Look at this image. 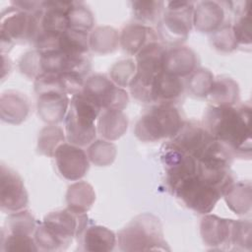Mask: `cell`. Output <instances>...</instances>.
<instances>
[{"label": "cell", "instance_id": "cell-1", "mask_svg": "<svg viewBox=\"0 0 252 252\" xmlns=\"http://www.w3.org/2000/svg\"><path fill=\"white\" fill-rule=\"evenodd\" d=\"M250 106L215 105L208 108L204 128L218 141L227 146L236 156L251 153Z\"/></svg>", "mask_w": 252, "mask_h": 252}, {"label": "cell", "instance_id": "cell-2", "mask_svg": "<svg viewBox=\"0 0 252 252\" xmlns=\"http://www.w3.org/2000/svg\"><path fill=\"white\" fill-rule=\"evenodd\" d=\"M87 220L86 214L76 213L69 208L50 213L35 228L34 240L38 249H65L73 237L82 234Z\"/></svg>", "mask_w": 252, "mask_h": 252}, {"label": "cell", "instance_id": "cell-3", "mask_svg": "<svg viewBox=\"0 0 252 252\" xmlns=\"http://www.w3.org/2000/svg\"><path fill=\"white\" fill-rule=\"evenodd\" d=\"M100 107L83 92L72 96L65 119L67 140L77 146H87L95 137L94 120Z\"/></svg>", "mask_w": 252, "mask_h": 252}, {"label": "cell", "instance_id": "cell-4", "mask_svg": "<svg viewBox=\"0 0 252 252\" xmlns=\"http://www.w3.org/2000/svg\"><path fill=\"white\" fill-rule=\"evenodd\" d=\"M118 243L122 250H159L165 249L161 225L150 214L140 215L118 233Z\"/></svg>", "mask_w": 252, "mask_h": 252}, {"label": "cell", "instance_id": "cell-5", "mask_svg": "<svg viewBox=\"0 0 252 252\" xmlns=\"http://www.w3.org/2000/svg\"><path fill=\"white\" fill-rule=\"evenodd\" d=\"M182 124L180 113L173 104H157L140 118L135 128V135L144 142L172 138Z\"/></svg>", "mask_w": 252, "mask_h": 252}, {"label": "cell", "instance_id": "cell-6", "mask_svg": "<svg viewBox=\"0 0 252 252\" xmlns=\"http://www.w3.org/2000/svg\"><path fill=\"white\" fill-rule=\"evenodd\" d=\"M166 49L158 41L146 45L137 54L136 74L130 84L134 97L151 102V89L156 77L164 71L163 62Z\"/></svg>", "mask_w": 252, "mask_h": 252}, {"label": "cell", "instance_id": "cell-7", "mask_svg": "<svg viewBox=\"0 0 252 252\" xmlns=\"http://www.w3.org/2000/svg\"><path fill=\"white\" fill-rule=\"evenodd\" d=\"M39 19L17 7H9L1 15V43L11 47L16 41L32 39L39 32Z\"/></svg>", "mask_w": 252, "mask_h": 252}, {"label": "cell", "instance_id": "cell-8", "mask_svg": "<svg viewBox=\"0 0 252 252\" xmlns=\"http://www.w3.org/2000/svg\"><path fill=\"white\" fill-rule=\"evenodd\" d=\"M193 3L184 1L169 2L158 25L161 38L168 43H179L187 38L192 25Z\"/></svg>", "mask_w": 252, "mask_h": 252}, {"label": "cell", "instance_id": "cell-9", "mask_svg": "<svg viewBox=\"0 0 252 252\" xmlns=\"http://www.w3.org/2000/svg\"><path fill=\"white\" fill-rule=\"evenodd\" d=\"M100 108L121 110L127 104V94L104 76L91 77L82 91Z\"/></svg>", "mask_w": 252, "mask_h": 252}, {"label": "cell", "instance_id": "cell-10", "mask_svg": "<svg viewBox=\"0 0 252 252\" xmlns=\"http://www.w3.org/2000/svg\"><path fill=\"white\" fill-rule=\"evenodd\" d=\"M0 204L3 211L16 213L26 208L28 194L22 178L11 168L1 165Z\"/></svg>", "mask_w": 252, "mask_h": 252}, {"label": "cell", "instance_id": "cell-11", "mask_svg": "<svg viewBox=\"0 0 252 252\" xmlns=\"http://www.w3.org/2000/svg\"><path fill=\"white\" fill-rule=\"evenodd\" d=\"M54 157L59 172L69 180L80 179L89 169L86 153L75 145L61 144L56 149Z\"/></svg>", "mask_w": 252, "mask_h": 252}, {"label": "cell", "instance_id": "cell-12", "mask_svg": "<svg viewBox=\"0 0 252 252\" xmlns=\"http://www.w3.org/2000/svg\"><path fill=\"white\" fill-rule=\"evenodd\" d=\"M235 220L206 216L201 222V234L207 245H232Z\"/></svg>", "mask_w": 252, "mask_h": 252}, {"label": "cell", "instance_id": "cell-13", "mask_svg": "<svg viewBox=\"0 0 252 252\" xmlns=\"http://www.w3.org/2000/svg\"><path fill=\"white\" fill-rule=\"evenodd\" d=\"M183 93V83L179 77L165 71L159 73L151 89V102L173 104Z\"/></svg>", "mask_w": 252, "mask_h": 252}, {"label": "cell", "instance_id": "cell-14", "mask_svg": "<svg viewBox=\"0 0 252 252\" xmlns=\"http://www.w3.org/2000/svg\"><path fill=\"white\" fill-rule=\"evenodd\" d=\"M68 101L66 94L63 93L49 92L38 94V115L48 123L60 122L67 110Z\"/></svg>", "mask_w": 252, "mask_h": 252}, {"label": "cell", "instance_id": "cell-15", "mask_svg": "<svg viewBox=\"0 0 252 252\" xmlns=\"http://www.w3.org/2000/svg\"><path fill=\"white\" fill-rule=\"evenodd\" d=\"M195 65L196 57L190 49L175 47L169 51L166 50L163 62L165 72L176 77L186 76L193 72Z\"/></svg>", "mask_w": 252, "mask_h": 252}, {"label": "cell", "instance_id": "cell-16", "mask_svg": "<svg viewBox=\"0 0 252 252\" xmlns=\"http://www.w3.org/2000/svg\"><path fill=\"white\" fill-rule=\"evenodd\" d=\"M154 41H157V34L154 30L140 25L126 27L121 35L123 49L130 54H138L146 45Z\"/></svg>", "mask_w": 252, "mask_h": 252}, {"label": "cell", "instance_id": "cell-17", "mask_svg": "<svg viewBox=\"0 0 252 252\" xmlns=\"http://www.w3.org/2000/svg\"><path fill=\"white\" fill-rule=\"evenodd\" d=\"M224 13L221 3L219 2H201L195 11L194 23L196 28L203 32H215L216 28L221 26Z\"/></svg>", "mask_w": 252, "mask_h": 252}, {"label": "cell", "instance_id": "cell-18", "mask_svg": "<svg viewBox=\"0 0 252 252\" xmlns=\"http://www.w3.org/2000/svg\"><path fill=\"white\" fill-rule=\"evenodd\" d=\"M82 234L84 249L88 251H109L116 243L114 233L100 225L85 228Z\"/></svg>", "mask_w": 252, "mask_h": 252}, {"label": "cell", "instance_id": "cell-19", "mask_svg": "<svg viewBox=\"0 0 252 252\" xmlns=\"http://www.w3.org/2000/svg\"><path fill=\"white\" fill-rule=\"evenodd\" d=\"M127 129V119L121 110L105 109L98 121V132L101 137L114 140Z\"/></svg>", "mask_w": 252, "mask_h": 252}, {"label": "cell", "instance_id": "cell-20", "mask_svg": "<svg viewBox=\"0 0 252 252\" xmlns=\"http://www.w3.org/2000/svg\"><path fill=\"white\" fill-rule=\"evenodd\" d=\"M93 193V188L86 182H78L73 184L69 187L67 193L68 208L76 213L85 214V212L91 207L94 200V195H86Z\"/></svg>", "mask_w": 252, "mask_h": 252}, {"label": "cell", "instance_id": "cell-21", "mask_svg": "<svg viewBox=\"0 0 252 252\" xmlns=\"http://www.w3.org/2000/svg\"><path fill=\"white\" fill-rule=\"evenodd\" d=\"M216 105H232L238 98L237 84L231 79H219L214 81L208 94Z\"/></svg>", "mask_w": 252, "mask_h": 252}, {"label": "cell", "instance_id": "cell-22", "mask_svg": "<svg viewBox=\"0 0 252 252\" xmlns=\"http://www.w3.org/2000/svg\"><path fill=\"white\" fill-rule=\"evenodd\" d=\"M3 95L7 98L6 102L8 103L6 104L4 102H1V116L2 117L5 116L11 111V109H13L10 116L6 120L7 122L20 123L23 120H25L29 111V104H28V101L25 99V97H23L22 95L16 93H14L13 94L9 93Z\"/></svg>", "mask_w": 252, "mask_h": 252}, {"label": "cell", "instance_id": "cell-23", "mask_svg": "<svg viewBox=\"0 0 252 252\" xmlns=\"http://www.w3.org/2000/svg\"><path fill=\"white\" fill-rule=\"evenodd\" d=\"M6 233L32 235L33 230H35L34 219L28 211H19L16 213H12V215L6 221Z\"/></svg>", "mask_w": 252, "mask_h": 252}, {"label": "cell", "instance_id": "cell-24", "mask_svg": "<svg viewBox=\"0 0 252 252\" xmlns=\"http://www.w3.org/2000/svg\"><path fill=\"white\" fill-rule=\"evenodd\" d=\"M69 29L87 32L94 25V18L91 11L80 2H73L68 13Z\"/></svg>", "mask_w": 252, "mask_h": 252}, {"label": "cell", "instance_id": "cell-25", "mask_svg": "<svg viewBox=\"0 0 252 252\" xmlns=\"http://www.w3.org/2000/svg\"><path fill=\"white\" fill-rule=\"evenodd\" d=\"M64 135L60 128L48 126L42 129L38 138V150L49 157L54 156L56 149L63 144Z\"/></svg>", "mask_w": 252, "mask_h": 252}, {"label": "cell", "instance_id": "cell-26", "mask_svg": "<svg viewBox=\"0 0 252 252\" xmlns=\"http://www.w3.org/2000/svg\"><path fill=\"white\" fill-rule=\"evenodd\" d=\"M2 250L4 251H37L35 240L31 235L2 232Z\"/></svg>", "mask_w": 252, "mask_h": 252}, {"label": "cell", "instance_id": "cell-27", "mask_svg": "<svg viewBox=\"0 0 252 252\" xmlns=\"http://www.w3.org/2000/svg\"><path fill=\"white\" fill-rule=\"evenodd\" d=\"M135 18L142 22H154L160 14L164 3L161 1L132 2Z\"/></svg>", "mask_w": 252, "mask_h": 252}, {"label": "cell", "instance_id": "cell-28", "mask_svg": "<svg viewBox=\"0 0 252 252\" xmlns=\"http://www.w3.org/2000/svg\"><path fill=\"white\" fill-rule=\"evenodd\" d=\"M249 5L247 7H243L242 10L238 12V18L232 26L234 37L238 44H248L251 42V28H250V13H249Z\"/></svg>", "mask_w": 252, "mask_h": 252}, {"label": "cell", "instance_id": "cell-29", "mask_svg": "<svg viewBox=\"0 0 252 252\" xmlns=\"http://www.w3.org/2000/svg\"><path fill=\"white\" fill-rule=\"evenodd\" d=\"M190 88L197 96H206L209 94L214 83L212 74L207 70H198L191 77Z\"/></svg>", "mask_w": 252, "mask_h": 252}, {"label": "cell", "instance_id": "cell-30", "mask_svg": "<svg viewBox=\"0 0 252 252\" xmlns=\"http://www.w3.org/2000/svg\"><path fill=\"white\" fill-rule=\"evenodd\" d=\"M135 74L136 68L132 60H124L118 62L112 67L111 70L113 81L121 87L130 86Z\"/></svg>", "mask_w": 252, "mask_h": 252}]
</instances>
